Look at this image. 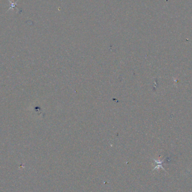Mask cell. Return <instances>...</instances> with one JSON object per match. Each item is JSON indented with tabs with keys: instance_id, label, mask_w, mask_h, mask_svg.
I'll return each instance as SVG.
<instances>
[{
	"instance_id": "obj_1",
	"label": "cell",
	"mask_w": 192,
	"mask_h": 192,
	"mask_svg": "<svg viewBox=\"0 0 192 192\" xmlns=\"http://www.w3.org/2000/svg\"><path fill=\"white\" fill-rule=\"evenodd\" d=\"M154 161H155V162L156 163V166H155V167L154 168V169H153V170L158 169V168H159V167H161L162 169L164 171H166V170H165V169H163V167H162V163H163V161H160V162H158V161H156V160H154Z\"/></svg>"
}]
</instances>
